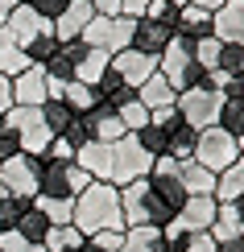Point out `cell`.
Here are the masks:
<instances>
[{
    "mask_svg": "<svg viewBox=\"0 0 244 252\" xmlns=\"http://www.w3.org/2000/svg\"><path fill=\"white\" fill-rule=\"evenodd\" d=\"M83 120H87L91 141H100V145H116L120 136H129V128H124V124H120V116H116V108H112V103H104V99L95 103V108H91Z\"/></svg>",
    "mask_w": 244,
    "mask_h": 252,
    "instance_id": "16",
    "label": "cell"
},
{
    "mask_svg": "<svg viewBox=\"0 0 244 252\" xmlns=\"http://www.w3.org/2000/svg\"><path fill=\"white\" fill-rule=\"evenodd\" d=\"M236 145H240V157H244V132H240V136H236Z\"/></svg>",
    "mask_w": 244,
    "mask_h": 252,
    "instance_id": "54",
    "label": "cell"
},
{
    "mask_svg": "<svg viewBox=\"0 0 244 252\" xmlns=\"http://www.w3.org/2000/svg\"><path fill=\"white\" fill-rule=\"evenodd\" d=\"M149 170H153V157L137 145L133 132L120 136V141L112 145V178H108V182L116 186V190L129 186V182H137V178H149Z\"/></svg>",
    "mask_w": 244,
    "mask_h": 252,
    "instance_id": "7",
    "label": "cell"
},
{
    "mask_svg": "<svg viewBox=\"0 0 244 252\" xmlns=\"http://www.w3.org/2000/svg\"><path fill=\"white\" fill-rule=\"evenodd\" d=\"M137 99H141L149 112H157V108H174V99H178V95H174V87H170L162 75H149L141 87H137Z\"/></svg>",
    "mask_w": 244,
    "mask_h": 252,
    "instance_id": "23",
    "label": "cell"
},
{
    "mask_svg": "<svg viewBox=\"0 0 244 252\" xmlns=\"http://www.w3.org/2000/svg\"><path fill=\"white\" fill-rule=\"evenodd\" d=\"M4 124L17 132L21 153H29V157H46L50 141H54V132H50L46 120H41V108H21V103H13V108L4 112Z\"/></svg>",
    "mask_w": 244,
    "mask_h": 252,
    "instance_id": "5",
    "label": "cell"
},
{
    "mask_svg": "<svg viewBox=\"0 0 244 252\" xmlns=\"http://www.w3.org/2000/svg\"><path fill=\"white\" fill-rule=\"evenodd\" d=\"M182 252H215V236H211V232H190Z\"/></svg>",
    "mask_w": 244,
    "mask_h": 252,
    "instance_id": "47",
    "label": "cell"
},
{
    "mask_svg": "<svg viewBox=\"0 0 244 252\" xmlns=\"http://www.w3.org/2000/svg\"><path fill=\"white\" fill-rule=\"evenodd\" d=\"M21 4H29L37 17H46L50 25H54V21H58L62 13H67V4H70V0H21Z\"/></svg>",
    "mask_w": 244,
    "mask_h": 252,
    "instance_id": "40",
    "label": "cell"
},
{
    "mask_svg": "<svg viewBox=\"0 0 244 252\" xmlns=\"http://www.w3.org/2000/svg\"><path fill=\"white\" fill-rule=\"evenodd\" d=\"M8 108H13V79L0 75V116H4Z\"/></svg>",
    "mask_w": 244,
    "mask_h": 252,
    "instance_id": "50",
    "label": "cell"
},
{
    "mask_svg": "<svg viewBox=\"0 0 244 252\" xmlns=\"http://www.w3.org/2000/svg\"><path fill=\"white\" fill-rule=\"evenodd\" d=\"M215 70H224V75H244V46H236V41H224L219 46V58H215Z\"/></svg>",
    "mask_w": 244,
    "mask_h": 252,
    "instance_id": "33",
    "label": "cell"
},
{
    "mask_svg": "<svg viewBox=\"0 0 244 252\" xmlns=\"http://www.w3.org/2000/svg\"><path fill=\"white\" fill-rule=\"evenodd\" d=\"M190 4H199V8H207V13H215V8H224L228 0H190Z\"/></svg>",
    "mask_w": 244,
    "mask_h": 252,
    "instance_id": "52",
    "label": "cell"
},
{
    "mask_svg": "<svg viewBox=\"0 0 244 252\" xmlns=\"http://www.w3.org/2000/svg\"><path fill=\"white\" fill-rule=\"evenodd\" d=\"M13 232H17L21 240H29V244H41V240H46V232H50V219L41 215V207L34 203L25 215L17 219V227H13Z\"/></svg>",
    "mask_w": 244,
    "mask_h": 252,
    "instance_id": "27",
    "label": "cell"
},
{
    "mask_svg": "<svg viewBox=\"0 0 244 252\" xmlns=\"http://www.w3.org/2000/svg\"><path fill=\"white\" fill-rule=\"evenodd\" d=\"M37 178H41V157L13 153L8 161H0V186H4L8 194L37 198Z\"/></svg>",
    "mask_w": 244,
    "mask_h": 252,
    "instance_id": "10",
    "label": "cell"
},
{
    "mask_svg": "<svg viewBox=\"0 0 244 252\" xmlns=\"http://www.w3.org/2000/svg\"><path fill=\"white\" fill-rule=\"evenodd\" d=\"M116 116H120V124H124V128H129V132H141L145 124L153 120V112L145 108L141 99H133V103H124V108H116Z\"/></svg>",
    "mask_w": 244,
    "mask_h": 252,
    "instance_id": "35",
    "label": "cell"
},
{
    "mask_svg": "<svg viewBox=\"0 0 244 252\" xmlns=\"http://www.w3.org/2000/svg\"><path fill=\"white\" fill-rule=\"evenodd\" d=\"M120 252H166L162 227H124Z\"/></svg>",
    "mask_w": 244,
    "mask_h": 252,
    "instance_id": "25",
    "label": "cell"
},
{
    "mask_svg": "<svg viewBox=\"0 0 244 252\" xmlns=\"http://www.w3.org/2000/svg\"><path fill=\"white\" fill-rule=\"evenodd\" d=\"M0 252H46L41 244H29V240H21L17 232H0Z\"/></svg>",
    "mask_w": 244,
    "mask_h": 252,
    "instance_id": "43",
    "label": "cell"
},
{
    "mask_svg": "<svg viewBox=\"0 0 244 252\" xmlns=\"http://www.w3.org/2000/svg\"><path fill=\"white\" fill-rule=\"evenodd\" d=\"M149 186H153V194L162 198V203L170 207V211H182L186 207V186H182V174H178V161L174 157H157L153 161V170H149Z\"/></svg>",
    "mask_w": 244,
    "mask_h": 252,
    "instance_id": "11",
    "label": "cell"
},
{
    "mask_svg": "<svg viewBox=\"0 0 244 252\" xmlns=\"http://www.w3.org/2000/svg\"><path fill=\"white\" fill-rule=\"evenodd\" d=\"M133 17H91V25L83 29V41L91 50H104V54H120V50L133 46Z\"/></svg>",
    "mask_w": 244,
    "mask_h": 252,
    "instance_id": "8",
    "label": "cell"
},
{
    "mask_svg": "<svg viewBox=\"0 0 244 252\" xmlns=\"http://www.w3.org/2000/svg\"><path fill=\"white\" fill-rule=\"evenodd\" d=\"M178 174H182L186 194H211L215 198V174H211L207 165H199L195 157H190V161H178Z\"/></svg>",
    "mask_w": 244,
    "mask_h": 252,
    "instance_id": "22",
    "label": "cell"
},
{
    "mask_svg": "<svg viewBox=\"0 0 244 252\" xmlns=\"http://www.w3.org/2000/svg\"><path fill=\"white\" fill-rule=\"evenodd\" d=\"M50 29H54V25H50L46 17H37V13H34L29 4H17V8H13V17L4 21V33H8V41H13L17 50H25L29 41H34V37L50 33Z\"/></svg>",
    "mask_w": 244,
    "mask_h": 252,
    "instance_id": "12",
    "label": "cell"
},
{
    "mask_svg": "<svg viewBox=\"0 0 244 252\" xmlns=\"http://www.w3.org/2000/svg\"><path fill=\"white\" fill-rule=\"evenodd\" d=\"M219 46H224V41H219V37H203V41H195V62H199V66L207 70V75H211V70H215Z\"/></svg>",
    "mask_w": 244,
    "mask_h": 252,
    "instance_id": "39",
    "label": "cell"
},
{
    "mask_svg": "<svg viewBox=\"0 0 244 252\" xmlns=\"http://www.w3.org/2000/svg\"><path fill=\"white\" fill-rule=\"evenodd\" d=\"M174 37H186V41H203L211 37V13L199 4H182L174 17Z\"/></svg>",
    "mask_w": 244,
    "mask_h": 252,
    "instance_id": "20",
    "label": "cell"
},
{
    "mask_svg": "<svg viewBox=\"0 0 244 252\" xmlns=\"http://www.w3.org/2000/svg\"><path fill=\"white\" fill-rule=\"evenodd\" d=\"M145 8H149V0H120V17L141 21V17H145Z\"/></svg>",
    "mask_w": 244,
    "mask_h": 252,
    "instance_id": "48",
    "label": "cell"
},
{
    "mask_svg": "<svg viewBox=\"0 0 244 252\" xmlns=\"http://www.w3.org/2000/svg\"><path fill=\"white\" fill-rule=\"evenodd\" d=\"M215 252H244V236H232V240H215Z\"/></svg>",
    "mask_w": 244,
    "mask_h": 252,
    "instance_id": "51",
    "label": "cell"
},
{
    "mask_svg": "<svg viewBox=\"0 0 244 252\" xmlns=\"http://www.w3.org/2000/svg\"><path fill=\"white\" fill-rule=\"evenodd\" d=\"M133 136H137V145H141V149L149 153L153 161H157V157H166V132L157 128V124H145V128L133 132Z\"/></svg>",
    "mask_w": 244,
    "mask_h": 252,
    "instance_id": "37",
    "label": "cell"
},
{
    "mask_svg": "<svg viewBox=\"0 0 244 252\" xmlns=\"http://www.w3.org/2000/svg\"><path fill=\"white\" fill-rule=\"evenodd\" d=\"M112 70L120 75L129 87H141L149 75H157V58H149V54H141V50H120V54H112Z\"/></svg>",
    "mask_w": 244,
    "mask_h": 252,
    "instance_id": "17",
    "label": "cell"
},
{
    "mask_svg": "<svg viewBox=\"0 0 244 252\" xmlns=\"http://www.w3.org/2000/svg\"><path fill=\"white\" fill-rule=\"evenodd\" d=\"M211 37L244 46V0H228L224 8L211 13Z\"/></svg>",
    "mask_w": 244,
    "mask_h": 252,
    "instance_id": "18",
    "label": "cell"
},
{
    "mask_svg": "<svg viewBox=\"0 0 244 252\" xmlns=\"http://www.w3.org/2000/svg\"><path fill=\"white\" fill-rule=\"evenodd\" d=\"M13 153H21V145H17V132L4 124V116H0V161H8Z\"/></svg>",
    "mask_w": 244,
    "mask_h": 252,
    "instance_id": "45",
    "label": "cell"
},
{
    "mask_svg": "<svg viewBox=\"0 0 244 252\" xmlns=\"http://www.w3.org/2000/svg\"><path fill=\"white\" fill-rule=\"evenodd\" d=\"M215 215H219V203H215L211 194H190L186 207L174 215V223L182 227V232H211Z\"/></svg>",
    "mask_w": 244,
    "mask_h": 252,
    "instance_id": "13",
    "label": "cell"
},
{
    "mask_svg": "<svg viewBox=\"0 0 244 252\" xmlns=\"http://www.w3.org/2000/svg\"><path fill=\"white\" fill-rule=\"evenodd\" d=\"M62 136H67V141H70V145H75V153H79V149H83V145H87V141H91V132H87V120H83V116H75V120H70V124H67V132H62Z\"/></svg>",
    "mask_w": 244,
    "mask_h": 252,
    "instance_id": "44",
    "label": "cell"
},
{
    "mask_svg": "<svg viewBox=\"0 0 244 252\" xmlns=\"http://www.w3.org/2000/svg\"><path fill=\"white\" fill-rule=\"evenodd\" d=\"M58 46H62V41L54 37V29H50V33H41V37H34V41H29L25 50H21V54L29 58V66H46V62H50V58L58 54Z\"/></svg>",
    "mask_w": 244,
    "mask_h": 252,
    "instance_id": "31",
    "label": "cell"
},
{
    "mask_svg": "<svg viewBox=\"0 0 244 252\" xmlns=\"http://www.w3.org/2000/svg\"><path fill=\"white\" fill-rule=\"evenodd\" d=\"M34 207V198H21V194H8L4 186H0V232H13L17 219Z\"/></svg>",
    "mask_w": 244,
    "mask_h": 252,
    "instance_id": "28",
    "label": "cell"
},
{
    "mask_svg": "<svg viewBox=\"0 0 244 252\" xmlns=\"http://www.w3.org/2000/svg\"><path fill=\"white\" fill-rule=\"evenodd\" d=\"M232 211H236V219H240V232H244V198H236V203H232Z\"/></svg>",
    "mask_w": 244,
    "mask_h": 252,
    "instance_id": "53",
    "label": "cell"
},
{
    "mask_svg": "<svg viewBox=\"0 0 244 252\" xmlns=\"http://www.w3.org/2000/svg\"><path fill=\"white\" fill-rule=\"evenodd\" d=\"M41 120H46V128L54 132V136H62V132H67V124L75 120V112H70L67 99H46V103H41Z\"/></svg>",
    "mask_w": 244,
    "mask_h": 252,
    "instance_id": "30",
    "label": "cell"
},
{
    "mask_svg": "<svg viewBox=\"0 0 244 252\" xmlns=\"http://www.w3.org/2000/svg\"><path fill=\"white\" fill-rule=\"evenodd\" d=\"M178 116H182L190 128H211V124L219 120V108H224V95H219L211 83H203V87H190L182 91V95L174 99Z\"/></svg>",
    "mask_w": 244,
    "mask_h": 252,
    "instance_id": "9",
    "label": "cell"
},
{
    "mask_svg": "<svg viewBox=\"0 0 244 252\" xmlns=\"http://www.w3.org/2000/svg\"><path fill=\"white\" fill-rule=\"evenodd\" d=\"M34 203L41 207V215L50 219V227H62L75 219V203H62V198H34Z\"/></svg>",
    "mask_w": 244,
    "mask_h": 252,
    "instance_id": "34",
    "label": "cell"
},
{
    "mask_svg": "<svg viewBox=\"0 0 244 252\" xmlns=\"http://www.w3.org/2000/svg\"><path fill=\"white\" fill-rule=\"evenodd\" d=\"M170 41H174V29L162 25V21H153V17H141L133 25V50H141L149 58H162Z\"/></svg>",
    "mask_w": 244,
    "mask_h": 252,
    "instance_id": "14",
    "label": "cell"
},
{
    "mask_svg": "<svg viewBox=\"0 0 244 252\" xmlns=\"http://www.w3.org/2000/svg\"><path fill=\"white\" fill-rule=\"evenodd\" d=\"M87 170L79 161H50L41 157V178H37V198H62V203H75L87 190Z\"/></svg>",
    "mask_w": 244,
    "mask_h": 252,
    "instance_id": "4",
    "label": "cell"
},
{
    "mask_svg": "<svg viewBox=\"0 0 244 252\" xmlns=\"http://www.w3.org/2000/svg\"><path fill=\"white\" fill-rule=\"evenodd\" d=\"M46 99H50L46 70H41V66H25L13 79V103H21V108H41Z\"/></svg>",
    "mask_w": 244,
    "mask_h": 252,
    "instance_id": "15",
    "label": "cell"
},
{
    "mask_svg": "<svg viewBox=\"0 0 244 252\" xmlns=\"http://www.w3.org/2000/svg\"><path fill=\"white\" fill-rule=\"evenodd\" d=\"M91 17H95V8L87 4V0H70L67 13L54 21V37H58V41H75V37H83V29L91 25Z\"/></svg>",
    "mask_w": 244,
    "mask_h": 252,
    "instance_id": "19",
    "label": "cell"
},
{
    "mask_svg": "<svg viewBox=\"0 0 244 252\" xmlns=\"http://www.w3.org/2000/svg\"><path fill=\"white\" fill-rule=\"evenodd\" d=\"M46 157H50V161H75V145H70L67 136H54L50 149H46Z\"/></svg>",
    "mask_w": 244,
    "mask_h": 252,
    "instance_id": "46",
    "label": "cell"
},
{
    "mask_svg": "<svg viewBox=\"0 0 244 252\" xmlns=\"http://www.w3.org/2000/svg\"><path fill=\"white\" fill-rule=\"evenodd\" d=\"M87 244H91V248H100V252H120L124 232H95V236H87Z\"/></svg>",
    "mask_w": 244,
    "mask_h": 252,
    "instance_id": "42",
    "label": "cell"
},
{
    "mask_svg": "<svg viewBox=\"0 0 244 252\" xmlns=\"http://www.w3.org/2000/svg\"><path fill=\"white\" fill-rule=\"evenodd\" d=\"M157 75L174 87V95H182V91L207 83V70L195 62V41H186V37H174L166 46V54L157 58Z\"/></svg>",
    "mask_w": 244,
    "mask_h": 252,
    "instance_id": "3",
    "label": "cell"
},
{
    "mask_svg": "<svg viewBox=\"0 0 244 252\" xmlns=\"http://www.w3.org/2000/svg\"><path fill=\"white\" fill-rule=\"evenodd\" d=\"M145 17L162 21V25L174 29V17H178V4H170V0H149V8H145Z\"/></svg>",
    "mask_w": 244,
    "mask_h": 252,
    "instance_id": "41",
    "label": "cell"
},
{
    "mask_svg": "<svg viewBox=\"0 0 244 252\" xmlns=\"http://www.w3.org/2000/svg\"><path fill=\"white\" fill-rule=\"evenodd\" d=\"M62 99L70 103V112H75V116H87V112L95 108V103H100V95H95V87H87V83H67V87H62Z\"/></svg>",
    "mask_w": 244,
    "mask_h": 252,
    "instance_id": "29",
    "label": "cell"
},
{
    "mask_svg": "<svg viewBox=\"0 0 244 252\" xmlns=\"http://www.w3.org/2000/svg\"><path fill=\"white\" fill-rule=\"evenodd\" d=\"M75 161L87 170L91 182H108L112 178V145H100V141H87L83 149L75 153Z\"/></svg>",
    "mask_w": 244,
    "mask_h": 252,
    "instance_id": "21",
    "label": "cell"
},
{
    "mask_svg": "<svg viewBox=\"0 0 244 252\" xmlns=\"http://www.w3.org/2000/svg\"><path fill=\"white\" fill-rule=\"evenodd\" d=\"M112 66V58L104 54V50H87V54H83V62H79V83H87V87H95V83H100V75L104 70Z\"/></svg>",
    "mask_w": 244,
    "mask_h": 252,
    "instance_id": "32",
    "label": "cell"
},
{
    "mask_svg": "<svg viewBox=\"0 0 244 252\" xmlns=\"http://www.w3.org/2000/svg\"><path fill=\"white\" fill-rule=\"evenodd\" d=\"M236 198H244V157H236L215 178V203H236Z\"/></svg>",
    "mask_w": 244,
    "mask_h": 252,
    "instance_id": "24",
    "label": "cell"
},
{
    "mask_svg": "<svg viewBox=\"0 0 244 252\" xmlns=\"http://www.w3.org/2000/svg\"><path fill=\"white\" fill-rule=\"evenodd\" d=\"M236 157H240V145H236V136H232V132H224L219 124L199 128V141H195V161L199 165H207V170L219 178Z\"/></svg>",
    "mask_w": 244,
    "mask_h": 252,
    "instance_id": "6",
    "label": "cell"
},
{
    "mask_svg": "<svg viewBox=\"0 0 244 252\" xmlns=\"http://www.w3.org/2000/svg\"><path fill=\"white\" fill-rule=\"evenodd\" d=\"M219 128L224 132H232V136H240L244 132V103H236V99H224V108H219Z\"/></svg>",
    "mask_w": 244,
    "mask_h": 252,
    "instance_id": "38",
    "label": "cell"
},
{
    "mask_svg": "<svg viewBox=\"0 0 244 252\" xmlns=\"http://www.w3.org/2000/svg\"><path fill=\"white\" fill-rule=\"evenodd\" d=\"M25 66H29V58L21 54L13 41H0V75H4V79H17Z\"/></svg>",
    "mask_w": 244,
    "mask_h": 252,
    "instance_id": "36",
    "label": "cell"
},
{
    "mask_svg": "<svg viewBox=\"0 0 244 252\" xmlns=\"http://www.w3.org/2000/svg\"><path fill=\"white\" fill-rule=\"evenodd\" d=\"M95 8V17H120V0H87Z\"/></svg>",
    "mask_w": 244,
    "mask_h": 252,
    "instance_id": "49",
    "label": "cell"
},
{
    "mask_svg": "<svg viewBox=\"0 0 244 252\" xmlns=\"http://www.w3.org/2000/svg\"><path fill=\"white\" fill-rule=\"evenodd\" d=\"M120 215H124V227H166L174 219V211L153 194L149 178L120 186Z\"/></svg>",
    "mask_w": 244,
    "mask_h": 252,
    "instance_id": "2",
    "label": "cell"
},
{
    "mask_svg": "<svg viewBox=\"0 0 244 252\" xmlns=\"http://www.w3.org/2000/svg\"><path fill=\"white\" fill-rule=\"evenodd\" d=\"M83 244H87V236H83L75 223L50 227V232H46V240H41V248H46V252H79Z\"/></svg>",
    "mask_w": 244,
    "mask_h": 252,
    "instance_id": "26",
    "label": "cell"
},
{
    "mask_svg": "<svg viewBox=\"0 0 244 252\" xmlns=\"http://www.w3.org/2000/svg\"><path fill=\"white\" fill-rule=\"evenodd\" d=\"M83 236L95 232H124V215H120V190L112 182H87V190L75 198V219Z\"/></svg>",
    "mask_w": 244,
    "mask_h": 252,
    "instance_id": "1",
    "label": "cell"
},
{
    "mask_svg": "<svg viewBox=\"0 0 244 252\" xmlns=\"http://www.w3.org/2000/svg\"><path fill=\"white\" fill-rule=\"evenodd\" d=\"M170 4H178V8H182V4H190V0H170Z\"/></svg>",
    "mask_w": 244,
    "mask_h": 252,
    "instance_id": "55",
    "label": "cell"
}]
</instances>
